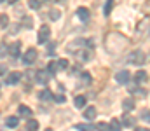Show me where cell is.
I'll list each match as a JSON object with an SVG mask.
<instances>
[{
	"mask_svg": "<svg viewBox=\"0 0 150 131\" xmlns=\"http://www.w3.org/2000/svg\"><path fill=\"white\" fill-rule=\"evenodd\" d=\"M145 52L143 51H133L131 54H129V63H133V65H143L145 63Z\"/></svg>",
	"mask_w": 150,
	"mask_h": 131,
	"instance_id": "1",
	"label": "cell"
},
{
	"mask_svg": "<svg viewBox=\"0 0 150 131\" xmlns=\"http://www.w3.org/2000/svg\"><path fill=\"white\" fill-rule=\"evenodd\" d=\"M51 37V28L47 25H42L40 30H38V44H45Z\"/></svg>",
	"mask_w": 150,
	"mask_h": 131,
	"instance_id": "2",
	"label": "cell"
},
{
	"mask_svg": "<svg viewBox=\"0 0 150 131\" xmlns=\"http://www.w3.org/2000/svg\"><path fill=\"white\" fill-rule=\"evenodd\" d=\"M136 32H138V37H140V39H142V37H149V32H150V21L149 19H143V21L138 25Z\"/></svg>",
	"mask_w": 150,
	"mask_h": 131,
	"instance_id": "3",
	"label": "cell"
},
{
	"mask_svg": "<svg viewBox=\"0 0 150 131\" xmlns=\"http://www.w3.org/2000/svg\"><path fill=\"white\" fill-rule=\"evenodd\" d=\"M35 59H37V51L32 47V49H28V51L25 52L23 63H25V65H32V63H35Z\"/></svg>",
	"mask_w": 150,
	"mask_h": 131,
	"instance_id": "4",
	"label": "cell"
},
{
	"mask_svg": "<svg viewBox=\"0 0 150 131\" xmlns=\"http://www.w3.org/2000/svg\"><path fill=\"white\" fill-rule=\"evenodd\" d=\"M129 79H131V74H129L127 70H120V72L115 74V81H117L119 84H127Z\"/></svg>",
	"mask_w": 150,
	"mask_h": 131,
	"instance_id": "5",
	"label": "cell"
},
{
	"mask_svg": "<svg viewBox=\"0 0 150 131\" xmlns=\"http://www.w3.org/2000/svg\"><path fill=\"white\" fill-rule=\"evenodd\" d=\"M21 79H23V74H21V72H11V74L7 75L5 82H7V84H16V82H19Z\"/></svg>",
	"mask_w": 150,
	"mask_h": 131,
	"instance_id": "6",
	"label": "cell"
},
{
	"mask_svg": "<svg viewBox=\"0 0 150 131\" xmlns=\"http://www.w3.org/2000/svg\"><path fill=\"white\" fill-rule=\"evenodd\" d=\"M35 81L40 82V84H47L49 82V72L47 70H38L35 74Z\"/></svg>",
	"mask_w": 150,
	"mask_h": 131,
	"instance_id": "7",
	"label": "cell"
},
{
	"mask_svg": "<svg viewBox=\"0 0 150 131\" xmlns=\"http://www.w3.org/2000/svg\"><path fill=\"white\" fill-rule=\"evenodd\" d=\"M19 51H21V44L19 42H14L9 45V54L12 56V58H18L19 56Z\"/></svg>",
	"mask_w": 150,
	"mask_h": 131,
	"instance_id": "8",
	"label": "cell"
},
{
	"mask_svg": "<svg viewBox=\"0 0 150 131\" xmlns=\"http://www.w3.org/2000/svg\"><path fill=\"white\" fill-rule=\"evenodd\" d=\"M94 117H96V108L94 107H87L84 110V119L86 121H94Z\"/></svg>",
	"mask_w": 150,
	"mask_h": 131,
	"instance_id": "9",
	"label": "cell"
},
{
	"mask_svg": "<svg viewBox=\"0 0 150 131\" xmlns=\"http://www.w3.org/2000/svg\"><path fill=\"white\" fill-rule=\"evenodd\" d=\"M18 124H19V115H11L5 119V126H9V128H16Z\"/></svg>",
	"mask_w": 150,
	"mask_h": 131,
	"instance_id": "10",
	"label": "cell"
},
{
	"mask_svg": "<svg viewBox=\"0 0 150 131\" xmlns=\"http://www.w3.org/2000/svg\"><path fill=\"white\" fill-rule=\"evenodd\" d=\"M77 16H79L82 21H87V19H89V9H86V7H79V9H77Z\"/></svg>",
	"mask_w": 150,
	"mask_h": 131,
	"instance_id": "11",
	"label": "cell"
},
{
	"mask_svg": "<svg viewBox=\"0 0 150 131\" xmlns=\"http://www.w3.org/2000/svg\"><path fill=\"white\" fill-rule=\"evenodd\" d=\"M18 114H19V117H30L32 115V110L26 105H19L18 107Z\"/></svg>",
	"mask_w": 150,
	"mask_h": 131,
	"instance_id": "12",
	"label": "cell"
},
{
	"mask_svg": "<svg viewBox=\"0 0 150 131\" xmlns=\"http://www.w3.org/2000/svg\"><path fill=\"white\" fill-rule=\"evenodd\" d=\"M38 96H40V100H42V101H49V100H54V96H52V93H51L49 89H44V91H42Z\"/></svg>",
	"mask_w": 150,
	"mask_h": 131,
	"instance_id": "13",
	"label": "cell"
},
{
	"mask_svg": "<svg viewBox=\"0 0 150 131\" xmlns=\"http://www.w3.org/2000/svg\"><path fill=\"white\" fill-rule=\"evenodd\" d=\"M74 105H75V108H82L84 105H86V96H75V100H74Z\"/></svg>",
	"mask_w": 150,
	"mask_h": 131,
	"instance_id": "14",
	"label": "cell"
},
{
	"mask_svg": "<svg viewBox=\"0 0 150 131\" xmlns=\"http://www.w3.org/2000/svg\"><path fill=\"white\" fill-rule=\"evenodd\" d=\"M122 108H124L126 112L133 110V108H134V101H133V98H131V100H129V98H127V100H124V101H122Z\"/></svg>",
	"mask_w": 150,
	"mask_h": 131,
	"instance_id": "15",
	"label": "cell"
},
{
	"mask_svg": "<svg viewBox=\"0 0 150 131\" xmlns=\"http://www.w3.org/2000/svg\"><path fill=\"white\" fill-rule=\"evenodd\" d=\"M75 58L80 59V61H87V59H89V52H87V51H77V52H75Z\"/></svg>",
	"mask_w": 150,
	"mask_h": 131,
	"instance_id": "16",
	"label": "cell"
},
{
	"mask_svg": "<svg viewBox=\"0 0 150 131\" xmlns=\"http://www.w3.org/2000/svg\"><path fill=\"white\" fill-rule=\"evenodd\" d=\"M134 81H136L138 84H142V82H145V81H147V74H145L143 70H140V72H136V75H134Z\"/></svg>",
	"mask_w": 150,
	"mask_h": 131,
	"instance_id": "17",
	"label": "cell"
},
{
	"mask_svg": "<svg viewBox=\"0 0 150 131\" xmlns=\"http://www.w3.org/2000/svg\"><path fill=\"white\" fill-rule=\"evenodd\" d=\"M129 93H131V94H138V96H145V94H147V91H145V89H140L138 86L129 87Z\"/></svg>",
	"mask_w": 150,
	"mask_h": 131,
	"instance_id": "18",
	"label": "cell"
},
{
	"mask_svg": "<svg viewBox=\"0 0 150 131\" xmlns=\"http://www.w3.org/2000/svg\"><path fill=\"white\" fill-rule=\"evenodd\" d=\"M112 7H113V0H107V2H105V9H103L105 16H110V12H112Z\"/></svg>",
	"mask_w": 150,
	"mask_h": 131,
	"instance_id": "19",
	"label": "cell"
},
{
	"mask_svg": "<svg viewBox=\"0 0 150 131\" xmlns=\"http://www.w3.org/2000/svg\"><path fill=\"white\" fill-rule=\"evenodd\" d=\"M49 16H51V19H52V21H58V19L61 18V11H58V9H52V11L49 12Z\"/></svg>",
	"mask_w": 150,
	"mask_h": 131,
	"instance_id": "20",
	"label": "cell"
},
{
	"mask_svg": "<svg viewBox=\"0 0 150 131\" xmlns=\"http://www.w3.org/2000/svg\"><path fill=\"white\" fill-rule=\"evenodd\" d=\"M28 5H30L32 9H35V11H38V9L42 7V4H40V0H28Z\"/></svg>",
	"mask_w": 150,
	"mask_h": 131,
	"instance_id": "21",
	"label": "cell"
},
{
	"mask_svg": "<svg viewBox=\"0 0 150 131\" xmlns=\"http://www.w3.org/2000/svg\"><path fill=\"white\" fill-rule=\"evenodd\" d=\"M38 128V123L35 119H30L28 123H26V130H37Z\"/></svg>",
	"mask_w": 150,
	"mask_h": 131,
	"instance_id": "22",
	"label": "cell"
},
{
	"mask_svg": "<svg viewBox=\"0 0 150 131\" xmlns=\"http://www.w3.org/2000/svg\"><path fill=\"white\" fill-rule=\"evenodd\" d=\"M75 130H96L93 124H75Z\"/></svg>",
	"mask_w": 150,
	"mask_h": 131,
	"instance_id": "23",
	"label": "cell"
},
{
	"mask_svg": "<svg viewBox=\"0 0 150 131\" xmlns=\"http://www.w3.org/2000/svg\"><path fill=\"white\" fill-rule=\"evenodd\" d=\"M110 128H112V130H120V128H122V123L117 121V119H112V121H110Z\"/></svg>",
	"mask_w": 150,
	"mask_h": 131,
	"instance_id": "24",
	"label": "cell"
},
{
	"mask_svg": "<svg viewBox=\"0 0 150 131\" xmlns=\"http://www.w3.org/2000/svg\"><path fill=\"white\" fill-rule=\"evenodd\" d=\"M7 25H9V16H7V14H2V16H0V26L5 28Z\"/></svg>",
	"mask_w": 150,
	"mask_h": 131,
	"instance_id": "25",
	"label": "cell"
},
{
	"mask_svg": "<svg viewBox=\"0 0 150 131\" xmlns=\"http://www.w3.org/2000/svg\"><path fill=\"white\" fill-rule=\"evenodd\" d=\"M56 70H58V63H56V61H51L49 67H47V72H49V74H54Z\"/></svg>",
	"mask_w": 150,
	"mask_h": 131,
	"instance_id": "26",
	"label": "cell"
},
{
	"mask_svg": "<svg viewBox=\"0 0 150 131\" xmlns=\"http://www.w3.org/2000/svg\"><path fill=\"white\" fill-rule=\"evenodd\" d=\"M5 54H9V45H5V44H0V58H4Z\"/></svg>",
	"mask_w": 150,
	"mask_h": 131,
	"instance_id": "27",
	"label": "cell"
},
{
	"mask_svg": "<svg viewBox=\"0 0 150 131\" xmlns=\"http://www.w3.org/2000/svg\"><path fill=\"white\" fill-rule=\"evenodd\" d=\"M124 126H134V119L133 117H124Z\"/></svg>",
	"mask_w": 150,
	"mask_h": 131,
	"instance_id": "28",
	"label": "cell"
},
{
	"mask_svg": "<svg viewBox=\"0 0 150 131\" xmlns=\"http://www.w3.org/2000/svg\"><path fill=\"white\" fill-rule=\"evenodd\" d=\"M68 67V59H58V68H67Z\"/></svg>",
	"mask_w": 150,
	"mask_h": 131,
	"instance_id": "29",
	"label": "cell"
},
{
	"mask_svg": "<svg viewBox=\"0 0 150 131\" xmlns=\"http://www.w3.org/2000/svg\"><path fill=\"white\" fill-rule=\"evenodd\" d=\"M142 119H143L145 123H150V110H145V112H142Z\"/></svg>",
	"mask_w": 150,
	"mask_h": 131,
	"instance_id": "30",
	"label": "cell"
},
{
	"mask_svg": "<svg viewBox=\"0 0 150 131\" xmlns=\"http://www.w3.org/2000/svg\"><path fill=\"white\" fill-rule=\"evenodd\" d=\"M82 79H84L86 84H91V75H89L87 72H82Z\"/></svg>",
	"mask_w": 150,
	"mask_h": 131,
	"instance_id": "31",
	"label": "cell"
},
{
	"mask_svg": "<svg viewBox=\"0 0 150 131\" xmlns=\"http://www.w3.org/2000/svg\"><path fill=\"white\" fill-rule=\"evenodd\" d=\"M54 101H56V103H63V101H65V94H56V96H54Z\"/></svg>",
	"mask_w": 150,
	"mask_h": 131,
	"instance_id": "32",
	"label": "cell"
},
{
	"mask_svg": "<svg viewBox=\"0 0 150 131\" xmlns=\"http://www.w3.org/2000/svg\"><path fill=\"white\" fill-rule=\"evenodd\" d=\"M96 128H98V130H112V128H110V124H105V123L96 124Z\"/></svg>",
	"mask_w": 150,
	"mask_h": 131,
	"instance_id": "33",
	"label": "cell"
},
{
	"mask_svg": "<svg viewBox=\"0 0 150 131\" xmlns=\"http://www.w3.org/2000/svg\"><path fill=\"white\" fill-rule=\"evenodd\" d=\"M143 12H145L147 16H149V14H150V0H149V2H147V4H145V7H143Z\"/></svg>",
	"mask_w": 150,
	"mask_h": 131,
	"instance_id": "34",
	"label": "cell"
},
{
	"mask_svg": "<svg viewBox=\"0 0 150 131\" xmlns=\"http://www.w3.org/2000/svg\"><path fill=\"white\" fill-rule=\"evenodd\" d=\"M18 28H19V25H12L11 26V33H18Z\"/></svg>",
	"mask_w": 150,
	"mask_h": 131,
	"instance_id": "35",
	"label": "cell"
},
{
	"mask_svg": "<svg viewBox=\"0 0 150 131\" xmlns=\"http://www.w3.org/2000/svg\"><path fill=\"white\" fill-rule=\"evenodd\" d=\"M5 74H7V68L4 65H0V75H5Z\"/></svg>",
	"mask_w": 150,
	"mask_h": 131,
	"instance_id": "36",
	"label": "cell"
},
{
	"mask_svg": "<svg viewBox=\"0 0 150 131\" xmlns=\"http://www.w3.org/2000/svg\"><path fill=\"white\" fill-rule=\"evenodd\" d=\"M44 2H47V4H56L58 0H44Z\"/></svg>",
	"mask_w": 150,
	"mask_h": 131,
	"instance_id": "37",
	"label": "cell"
},
{
	"mask_svg": "<svg viewBox=\"0 0 150 131\" xmlns=\"http://www.w3.org/2000/svg\"><path fill=\"white\" fill-rule=\"evenodd\" d=\"M18 0H7V4H16Z\"/></svg>",
	"mask_w": 150,
	"mask_h": 131,
	"instance_id": "38",
	"label": "cell"
},
{
	"mask_svg": "<svg viewBox=\"0 0 150 131\" xmlns=\"http://www.w3.org/2000/svg\"><path fill=\"white\" fill-rule=\"evenodd\" d=\"M0 2H4V0H0Z\"/></svg>",
	"mask_w": 150,
	"mask_h": 131,
	"instance_id": "39",
	"label": "cell"
}]
</instances>
